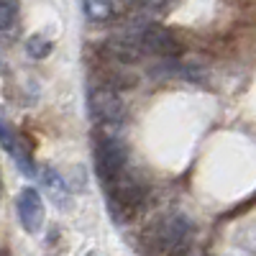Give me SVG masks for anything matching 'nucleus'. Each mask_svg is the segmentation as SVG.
Returning <instances> with one entry per match:
<instances>
[{"mask_svg": "<svg viewBox=\"0 0 256 256\" xmlns=\"http://www.w3.org/2000/svg\"><path fill=\"white\" fill-rule=\"evenodd\" d=\"M131 6L141 13L156 16V13H164L169 8V0H131Z\"/></svg>", "mask_w": 256, "mask_h": 256, "instance_id": "12", "label": "nucleus"}, {"mask_svg": "<svg viewBox=\"0 0 256 256\" xmlns=\"http://www.w3.org/2000/svg\"><path fill=\"white\" fill-rule=\"evenodd\" d=\"M82 10L92 24H108L116 18L113 0H82Z\"/></svg>", "mask_w": 256, "mask_h": 256, "instance_id": "7", "label": "nucleus"}, {"mask_svg": "<svg viewBox=\"0 0 256 256\" xmlns=\"http://www.w3.org/2000/svg\"><path fill=\"white\" fill-rule=\"evenodd\" d=\"M105 195H108V205L113 212V220L126 223L138 216V210L146 205L148 198V187L141 177H136L134 172H128V166L123 172L105 184Z\"/></svg>", "mask_w": 256, "mask_h": 256, "instance_id": "2", "label": "nucleus"}, {"mask_svg": "<svg viewBox=\"0 0 256 256\" xmlns=\"http://www.w3.org/2000/svg\"><path fill=\"white\" fill-rule=\"evenodd\" d=\"M128 34L136 36L144 54H152V56H159V59H177L184 52L182 41L169 28H164L159 24H141V26H134Z\"/></svg>", "mask_w": 256, "mask_h": 256, "instance_id": "4", "label": "nucleus"}, {"mask_svg": "<svg viewBox=\"0 0 256 256\" xmlns=\"http://www.w3.org/2000/svg\"><path fill=\"white\" fill-rule=\"evenodd\" d=\"M0 146H3L8 154H13L16 146H18V136H16V131H13V126L8 123L3 108H0Z\"/></svg>", "mask_w": 256, "mask_h": 256, "instance_id": "10", "label": "nucleus"}, {"mask_svg": "<svg viewBox=\"0 0 256 256\" xmlns=\"http://www.w3.org/2000/svg\"><path fill=\"white\" fill-rule=\"evenodd\" d=\"M26 52H28V56H34V59H44V56L52 54V44H49L44 36H31L28 44H26Z\"/></svg>", "mask_w": 256, "mask_h": 256, "instance_id": "11", "label": "nucleus"}, {"mask_svg": "<svg viewBox=\"0 0 256 256\" xmlns=\"http://www.w3.org/2000/svg\"><path fill=\"white\" fill-rule=\"evenodd\" d=\"M88 110L98 126L116 128L126 120V102H123L120 92L108 88V84H100V82L88 88Z\"/></svg>", "mask_w": 256, "mask_h": 256, "instance_id": "3", "label": "nucleus"}, {"mask_svg": "<svg viewBox=\"0 0 256 256\" xmlns=\"http://www.w3.org/2000/svg\"><path fill=\"white\" fill-rule=\"evenodd\" d=\"M20 3L18 0H0V31H10L18 20Z\"/></svg>", "mask_w": 256, "mask_h": 256, "instance_id": "9", "label": "nucleus"}, {"mask_svg": "<svg viewBox=\"0 0 256 256\" xmlns=\"http://www.w3.org/2000/svg\"><path fill=\"white\" fill-rule=\"evenodd\" d=\"M192 246V223L184 216H164L144 233L146 256H187Z\"/></svg>", "mask_w": 256, "mask_h": 256, "instance_id": "1", "label": "nucleus"}, {"mask_svg": "<svg viewBox=\"0 0 256 256\" xmlns=\"http://www.w3.org/2000/svg\"><path fill=\"white\" fill-rule=\"evenodd\" d=\"M128 164V152L123 141L113 136H100L95 141V172L102 184L113 182Z\"/></svg>", "mask_w": 256, "mask_h": 256, "instance_id": "5", "label": "nucleus"}, {"mask_svg": "<svg viewBox=\"0 0 256 256\" xmlns=\"http://www.w3.org/2000/svg\"><path fill=\"white\" fill-rule=\"evenodd\" d=\"M0 256H6V251H3V248H0Z\"/></svg>", "mask_w": 256, "mask_h": 256, "instance_id": "13", "label": "nucleus"}, {"mask_svg": "<svg viewBox=\"0 0 256 256\" xmlns=\"http://www.w3.org/2000/svg\"><path fill=\"white\" fill-rule=\"evenodd\" d=\"M16 210H18V220H20V226H24L26 233H38L41 230L46 208H44V200H41L36 187H24L20 190V195L16 200Z\"/></svg>", "mask_w": 256, "mask_h": 256, "instance_id": "6", "label": "nucleus"}, {"mask_svg": "<svg viewBox=\"0 0 256 256\" xmlns=\"http://www.w3.org/2000/svg\"><path fill=\"white\" fill-rule=\"evenodd\" d=\"M38 180L44 182V187L49 190V195L59 202L67 200V184H64V180L54 172L52 166H41V172H38Z\"/></svg>", "mask_w": 256, "mask_h": 256, "instance_id": "8", "label": "nucleus"}]
</instances>
